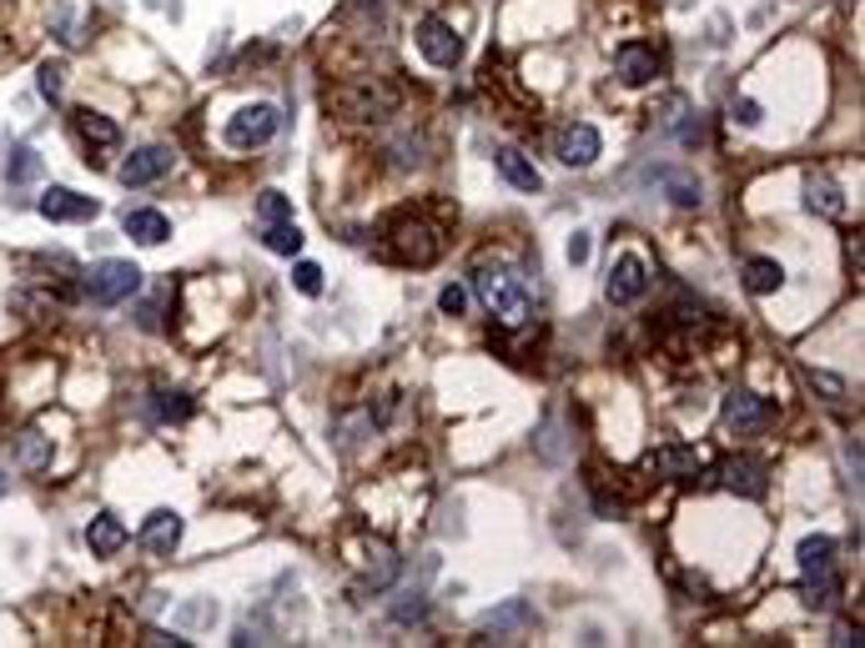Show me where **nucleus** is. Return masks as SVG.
Listing matches in <instances>:
<instances>
[{
	"instance_id": "20",
	"label": "nucleus",
	"mask_w": 865,
	"mask_h": 648,
	"mask_svg": "<svg viewBox=\"0 0 865 648\" xmlns=\"http://www.w3.org/2000/svg\"><path fill=\"white\" fill-rule=\"evenodd\" d=\"M126 523L117 518V513H96L91 523H86V548H91L96 558H117L121 548H126Z\"/></svg>"
},
{
	"instance_id": "16",
	"label": "nucleus",
	"mask_w": 865,
	"mask_h": 648,
	"mask_svg": "<svg viewBox=\"0 0 865 648\" xmlns=\"http://www.w3.org/2000/svg\"><path fill=\"white\" fill-rule=\"evenodd\" d=\"M650 468L659 472L664 483H689V478H700L705 462H700V453L685 448V443H664V448H654Z\"/></svg>"
},
{
	"instance_id": "4",
	"label": "nucleus",
	"mask_w": 865,
	"mask_h": 648,
	"mask_svg": "<svg viewBox=\"0 0 865 648\" xmlns=\"http://www.w3.org/2000/svg\"><path fill=\"white\" fill-rule=\"evenodd\" d=\"M282 131V111L277 107H267V101H252V107H242L237 116L226 121V146L232 152H257V146H267Z\"/></svg>"
},
{
	"instance_id": "21",
	"label": "nucleus",
	"mask_w": 865,
	"mask_h": 648,
	"mask_svg": "<svg viewBox=\"0 0 865 648\" xmlns=\"http://www.w3.org/2000/svg\"><path fill=\"white\" fill-rule=\"evenodd\" d=\"M41 181V156L36 146H11V156H5V191H11V201H21L25 191Z\"/></svg>"
},
{
	"instance_id": "39",
	"label": "nucleus",
	"mask_w": 865,
	"mask_h": 648,
	"mask_svg": "<svg viewBox=\"0 0 865 648\" xmlns=\"http://www.w3.org/2000/svg\"><path fill=\"white\" fill-rule=\"evenodd\" d=\"M181 618H187V624H212V618H217V603H191Z\"/></svg>"
},
{
	"instance_id": "2",
	"label": "nucleus",
	"mask_w": 865,
	"mask_h": 648,
	"mask_svg": "<svg viewBox=\"0 0 865 648\" xmlns=\"http://www.w3.org/2000/svg\"><path fill=\"white\" fill-rule=\"evenodd\" d=\"M388 252L403 261V267H433V261L443 257V226H433L428 216H418V212L392 216Z\"/></svg>"
},
{
	"instance_id": "41",
	"label": "nucleus",
	"mask_w": 865,
	"mask_h": 648,
	"mask_svg": "<svg viewBox=\"0 0 865 648\" xmlns=\"http://www.w3.org/2000/svg\"><path fill=\"white\" fill-rule=\"evenodd\" d=\"M5 488H11V483H5V472H0V493H5Z\"/></svg>"
},
{
	"instance_id": "34",
	"label": "nucleus",
	"mask_w": 865,
	"mask_h": 648,
	"mask_svg": "<svg viewBox=\"0 0 865 648\" xmlns=\"http://www.w3.org/2000/svg\"><path fill=\"white\" fill-rule=\"evenodd\" d=\"M423 613H428L423 593H398V603H392V624H418Z\"/></svg>"
},
{
	"instance_id": "32",
	"label": "nucleus",
	"mask_w": 865,
	"mask_h": 648,
	"mask_svg": "<svg viewBox=\"0 0 865 648\" xmlns=\"http://www.w3.org/2000/svg\"><path fill=\"white\" fill-rule=\"evenodd\" d=\"M60 86H66V66H60V60H46L36 71V91L46 96V101H60Z\"/></svg>"
},
{
	"instance_id": "22",
	"label": "nucleus",
	"mask_w": 865,
	"mask_h": 648,
	"mask_svg": "<svg viewBox=\"0 0 865 648\" xmlns=\"http://www.w3.org/2000/svg\"><path fill=\"white\" fill-rule=\"evenodd\" d=\"M11 443H15V468L21 472H46L51 458H56V448H51V437L41 427H21Z\"/></svg>"
},
{
	"instance_id": "28",
	"label": "nucleus",
	"mask_w": 865,
	"mask_h": 648,
	"mask_svg": "<svg viewBox=\"0 0 865 648\" xmlns=\"http://www.w3.org/2000/svg\"><path fill=\"white\" fill-rule=\"evenodd\" d=\"M262 247L273 252V257H297L302 252V232H297V222H267L262 226Z\"/></svg>"
},
{
	"instance_id": "10",
	"label": "nucleus",
	"mask_w": 865,
	"mask_h": 648,
	"mask_svg": "<svg viewBox=\"0 0 865 648\" xmlns=\"http://www.w3.org/2000/svg\"><path fill=\"white\" fill-rule=\"evenodd\" d=\"M357 573H363V583H368L373 593H382V589H392V578H398V568H403V558L392 554V543H382V538H368L363 548H357Z\"/></svg>"
},
{
	"instance_id": "25",
	"label": "nucleus",
	"mask_w": 865,
	"mask_h": 648,
	"mask_svg": "<svg viewBox=\"0 0 865 648\" xmlns=\"http://www.w3.org/2000/svg\"><path fill=\"white\" fill-rule=\"evenodd\" d=\"M806 206H810V212H820V216H830V222L845 216V197H841V187H835L825 171H816V177L806 181Z\"/></svg>"
},
{
	"instance_id": "15",
	"label": "nucleus",
	"mask_w": 865,
	"mask_h": 648,
	"mask_svg": "<svg viewBox=\"0 0 865 648\" xmlns=\"http://www.w3.org/2000/svg\"><path fill=\"white\" fill-rule=\"evenodd\" d=\"M166 171H171V152L166 146H142V152H131L126 161H121V187H152V181H162Z\"/></svg>"
},
{
	"instance_id": "33",
	"label": "nucleus",
	"mask_w": 865,
	"mask_h": 648,
	"mask_svg": "<svg viewBox=\"0 0 865 648\" xmlns=\"http://www.w3.org/2000/svg\"><path fill=\"white\" fill-rule=\"evenodd\" d=\"M292 287L302 297H322V267H318V261H297V267H292Z\"/></svg>"
},
{
	"instance_id": "40",
	"label": "nucleus",
	"mask_w": 865,
	"mask_h": 648,
	"mask_svg": "<svg viewBox=\"0 0 865 648\" xmlns=\"http://www.w3.org/2000/svg\"><path fill=\"white\" fill-rule=\"evenodd\" d=\"M730 111H735V121H740V126H755V121H759V107H755V101H735V107H730Z\"/></svg>"
},
{
	"instance_id": "30",
	"label": "nucleus",
	"mask_w": 865,
	"mask_h": 648,
	"mask_svg": "<svg viewBox=\"0 0 865 648\" xmlns=\"http://www.w3.org/2000/svg\"><path fill=\"white\" fill-rule=\"evenodd\" d=\"M257 216H262V226H267V222H292V201H287L282 191H262V197H257Z\"/></svg>"
},
{
	"instance_id": "6",
	"label": "nucleus",
	"mask_w": 865,
	"mask_h": 648,
	"mask_svg": "<svg viewBox=\"0 0 865 648\" xmlns=\"http://www.w3.org/2000/svg\"><path fill=\"white\" fill-rule=\"evenodd\" d=\"M770 417H775L770 402L759 398V392H745V388L724 392V402H720V423H724V433H730V437H755Z\"/></svg>"
},
{
	"instance_id": "31",
	"label": "nucleus",
	"mask_w": 865,
	"mask_h": 648,
	"mask_svg": "<svg viewBox=\"0 0 865 648\" xmlns=\"http://www.w3.org/2000/svg\"><path fill=\"white\" fill-rule=\"evenodd\" d=\"M664 191L679 201V206H700V181H689V177H675V171H664Z\"/></svg>"
},
{
	"instance_id": "7",
	"label": "nucleus",
	"mask_w": 865,
	"mask_h": 648,
	"mask_svg": "<svg viewBox=\"0 0 865 648\" xmlns=\"http://www.w3.org/2000/svg\"><path fill=\"white\" fill-rule=\"evenodd\" d=\"M413 41H418V51H423L428 66H439V71H453V66L463 60V36L443 21V15H423L418 31H413Z\"/></svg>"
},
{
	"instance_id": "36",
	"label": "nucleus",
	"mask_w": 865,
	"mask_h": 648,
	"mask_svg": "<svg viewBox=\"0 0 865 648\" xmlns=\"http://www.w3.org/2000/svg\"><path fill=\"white\" fill-rule=\"evenodd\" d=\"M439 312L443 317H463V312H468V287H458V282H448L439 292Z\"/></svg>"
},
{
	"instance_id": "38",
	"label": "nucleus",
	"mask_w": 865,
	"mask_h": 648,
	"mask_svg": "<svg viewBox=\"0 0 865 648\" xmlns=\"http://www.w3.org/2000/svg\"><path fill=\"white\" fill-rule=\"evenodd\" d=\"M569 261H574V267H584V261H589V232H574L569 236Z\"/></svg>"
},
{
	"instance_id": "29",
	"label": "nucleus",
	"mask_w": 865,
	"mask_h": 648,
	"mask_svg": "<svg viewBox=\"0 0 865 648\" xmlns=\"http://www.w3.org/2000/svg\"><path fill=\"white\" fill-rule=\"evenodd\" d=\"M152 417H156V423H187V417H191V398H187V392L156 388L152 392Z\"/></svg>"
},
{
	"instance_id": "11",
	"label": "nucleus",
	"mask_w": 865,
	"mask_h": 648,
	"mask_svg": "<svg viewBox=\"0 0 865 648\" xmlns=\"http://www.w3.org/2000/svg\"><path fill=\"white\" fill-rule=\"evenodd\" d=\"M181 533H187L181 513H171V507H156V513H146L136 543H142L152 558H171V554H177V543H181Z\"/></svg>"
},
{
	"instance_id": "24",
	"label": "nucleus",
	"mask_w": 865,
	"mask_h": 648,
	"mask_svg": "<svg viewBox=\"0 0 865 648\" xmlns=\"http://www.w3.org/2000/svg\"><path fill=\"white\" fill-rule=\"evenodd\" d=\"M800 603L816 613H830L835 603H841V578H835V568H825V573H806V583H800Z\"/></svg>"
},
{
	"instance_id": "5",
	"label": "nucleus",
	"mask_w": 865,
	"mask_h": 648,
	"mask_svg": "<svg viewBox=\"0 0 865 648\" xmlns=\"http://www.w3.org/2000/svg\"><path fill=\"white\" fill-rule=\"evenodd\" d=\"M332 107L343 111V121H388L398 111V96L378 81H353L332 96Z\"/></svg>"
},
{
	"instance_id": "17",
	"label": "nucleus",
	"mask_w": 865,
	"mask_h": 648,
	"mask_svg": "<svg viewBox=\"0 0 865 648\" xmlns=\"http://www.w3.org/2000/svg\"><path fill=\"white\" fill-rule=\"evenodd\" d=\"M494 166H498V177L509 181L513 191H544V177H539V166H534V156H523L519 146H498L494 152Z\"/></svg>"
},
{
	"instance_id": "18",
	"label": "nucleus",
	"mask_w": 865,
	"mask_h": 648,
	"mask_svg": "<svg viewBox=\"0 0 865 648\" xmlns=\"http://www.w3.org/2000/svg\"><path fill=\"white\" fill-rule=\"evenodd\" d=\"M529 624H534L529 603H523V599H509L498 613H488V618H484V634L494 638V644H519V638L529 634Z\"/></svg>"
},
{
	"instance_id": "8",
	"label": "nucleus",
	"mask_w": 865,
	"mask_h": 648,
	"mask_svg": "<svg viewBox=\"0 0 865 648\" xmlns=\"http://www.w3.org/2000/svg\"><path fill=\"white\" fill-rule=\"evenodd\" d=\"M650 292V267H644L634 252H624V257L609 267V282H605V297L614 306H634L640 297Z\"/></svg>"
},
{
	"instance_id": "13",
	"label": "nucleus",
	"mask_w": 865,
	"mask_h": 648,
	"mask_svg": "<svg viewBox=\"0 0 865 648\" xmlns=\"http://www.w3.org/2000/svg\"><path fill=\"white\" fill-rule=\"evenodd\" d=\"M36 212L46 216V222H96V206L91 197H81V191H71V187H46L41 191V201H36Z\"/></svg>"
},
{
	"instance_id": "14",
	"label": "nucleus",
	"mask_w": 865,
	"mask_h": 648,
	"mask_svg": "<svg viewBox=\"0 0 865 648\" xmlns=\"http://www.w3.org/2000/svg\"><path fill=\"white\" fill-rule=\"evenodd\" d=\"M614 76L624 86H650L659 76V51L644 46V41H629V46L614 51Z\"/></svg>"
},
{
	"instance_id": "12",
	"label": "nucleus",
	"mask_w": 865,
	"mask_h": 648,
	"mask_svg": "<svg viewBox=\"0 0 865 648\" xmlns=\"http://www.w3.org/2000/svg\"><path fill=\"white\" fill-rule=\"evenodd\" d=\"M714 478H720L724 493H740V498H765V488H770V472H765L759 458H724L714 468Z\"/></svg>"
},
{
	"instance_id": "27",
	"label": "nucleus",
	"mask_w": 865,
	"mask_h": 648,
	"mask_svg": "<svg viewBox=\"0 0 865 648\" xmlns=\"http://www.w3.org/2000/svg\"><path fill=\"white\" fill-rule=\"evenodd\" d=\"M825 568H835V538L825 533L800 538V573H825Z\"/></svg>"
},
{
	"instance_id": "9",
	"label": "nucleus",
	"mask_w": 865,
	"mask_h": 648,
	"mask_svg": "<svg viewBox=\"0 0 865 648\" xmlns=\"http://www.w3.org/2000/svg\"><path fill=\"white\" fill-rule=\"evenodd\" d=\"M599 152H605V136L589 126V121H574V126L558 131V142H554V156L564 166H574V171H584V166L599 161Z\"/></svg>"
},
{
	"instance_id": "1",
	"label": "nucleus",
	"mask_w": 865,
	"mask_h": 648,
	"mask_svg": "<svg viewBox=\"0 0 865 648\" xmlns=\"http://www.w3.org/2000/svg\"><path fill=\"white\" fill-rule=\"evenodd\" d=\"M474 292H478V302L494 312L498 327H523V322L534 317V297L523 292V277L509 261H478Z\"/></svg>"
},
{
	"instance_id": "26",
	"label": "nucleus",
	"mask_w": 865,
	"mask_h": 648,
	"mask_svg": "<svg viewBox=\"0 0 865 648\" xmlns=\"http://www.w3.org/2000/svg\"><path fill=\"white\" fill-rule=\"evenodd\" d=\"M780 287H785V267L775 257H750L745 261V292L770 297V292H780Z\"/></svg>"
},
{
	"instance_id": "19",
	"label": "nucleus",
	"mask_w": 865,
	"mask_h": 648,
	"mask_svg": "<svg viewBox=\"0 0 865 648\" xmlns=\"http://www.w3.org/2000/svg\"><path fill=\"white\" fill-rule=\"evenodd\" d=\"M71 131L91 146V152H117V146H121V126L111 116H101V111H91V107L71 111Z\"/></svg>"
},
{
	"instance_id": "3",
	"label": "nucleus",
	"mask_w": 865,
	"mask_h": 648,
	"mask_svg": "<svg viewBox=\"0 0 865 648\" xmlns=\"http://www.w3.org/2000/svg\"><path fill=\"white\" fill-rule=\"evenodd\" d=\"M142 292V267L136 261H121V257H107L96 261L91 277H86V297L96 306H117V302H131V297Z\"/></svg>"
},
{
	"instance_id": "37",
	"label": "nucleus",
	"mask_w": 865,
	"mask_h": 648,
	"mask_svg": "<svg viewBox=\"0 0 865 648\" xmlns=\"http://www.w3.org/2000/svg\"><path fill=\"white\" fill-rule=\"evenodd\" d=\"M142 644H152V648H187L191 638H181V634H166V628H146V638Z\"/></svg>"
},
{
	"instance_id": "23",
	"label": "nucleus",
	"mask_w": 865,
	"mask_h": 648,
	"mask_svg": "<svg viewBox=\"0 0 865 648\" xmlns=\"http://www.w3.org/2000/svg\"><path fill=\"white\" fill-rule=\"evenodd\" d=\"M121 232H126L131 242H142V247H162L166 236H171V222H166L162 212H146V206H136V212L121 216Z\"/></svg>"
},
{
	"instance_id": "35",
	"label": "nucleus",
	"mask_w": 865,
	"mask_h": 648,
	"mask_svg": "<svg viewBox=\"0 0 865 648\" xmlns=\"http://www.w3.org/2000/svg\"><path fill=\"white\" fill-rule=\"evenodd\" d=\"M806 382L816 392H825V402H841L845 398V382L835 378V372H820V367H806Z\"/></svg>"
}]
</instances>
